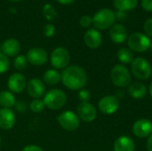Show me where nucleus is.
Instances as JSON below:
<instances>
[{"instance_id":"f257e3e1","label":"nucleus","mask_w":152,"mask_h":151,"mask_svg":"<svg viewBox=\"0 0 152 151\" xmlns=\"http://www.w3.org/2000/svg\"><path fill=\"white\" fill-rule=\"evenodd\" d=\"M61 83L69 90H81L87 83V74L86 70L78 65H70L62 70Z\"/></svg>"},{"instance_id":"f03ea898","label":"nucleus","mask_w":152,"mask_h":151,"mask_svg":"<svg viewBox=\"0 0 152 151\" xmlns=\"http://www.w3.org/2000/svg\"><path fill=\"white\" fill-rule=\"evenodd\" d=\"M43 101L45 108L51 110H58L64 107L67 101L65 93L61 89H51L44 95Z\"/></svg>"},{"instance_id":"7ed1b4c3","label":"nucleus","mask_w":152,"mask_h":151,"mask_svg":"<svg viewBox=\"0 0 152 151\" xmlns=\"http://www.w3.org/2000/svg\"><path fill=\"white\" fill-rule=\"evenodd\" d=\"M116 20L115 12L109 8L99 10L93 17V24L97 29H107L113 26Z\"/></svg>"},{"instance_id":"20e7f679","label":"nucleus","mask_w":152,"mask_h":151,"mask_svg":"<svg viewBox=\"0 0 152 151\" xmlns=\"http://www.w3.org/2000/svg\"><path fill=\"white\" fill-rule=\"evenodd\" d=\"M110 79L116 86L121 88L126 87L131 83V74L126 66L118 64L111 69Z\"/></svg>"},{"instance_id":"39448f33","label":"nucleus","mask_w":152,"mask_h":151,"mask_svg":"<svg viewBox=\"0 0 152 151\" xmlns=\"http://www.w3.org/2000/svg\"><path fill=\"white\" fill-rule=\"evenodd\" d=\"M57 121L61 127L68 132L76 131L80 125L78 116L71 110H66L61 113L57 117Z\"/></svg>"},{"instance_id":"423d86ee","label":"nucleus","mask_w":152,"mask_h":151,"mask_svg":"<svg viewBox=\"0 0 152 151\" xmlns=\"http://www.w3.org/2000/svg\"><path fill=\"white\" fill-rule=\"evenodd\" d=\"M131 69L133 75L140 80H146L151 75L152 69L150 62L143 58H135L132 61Z\"/></svg>"},{"instance_id":"0eeeda50","label":"nucleus","mask_w":152,"mask_h":151,"mask_svg":"<svg viewBox=\"0 0 152 151\" xmlns=\"http://www.w3.org/2000/svg\"><path fill=\"white\" fill-rule=\"evenodd\" d=\"M50 61L53 69H66L70 61V54L69 51L64 47L55 48L50 57Z\"/></svg>"},{"instance_id":"6e6552de","label":"nucleus","mask_w":152,"mask_h":151,"mask_svg":"<svg viewBox=\"0 0 152 151\" xmlns=\"http://www.w3.org/2000/svg\"><path fill=\"white\" fill-rule=\"evenodd\" d=\"M127 43L131 51L136 53H143L150 48L151 42L148 36L142 33L135 32L128 37Z\"/></svg>"},{"instance_id":"1a4fd4ad","label":"nucleus","mask_w":152,"mask_h":151,"mask_svg":"<svg viewBox=\"0 0 152 151\" xmlns=\"http://www.w3.org/2000/svg\"><path fill=\"white\" fill-rule=\"evenodd\" d=\"M98 108L104 115H112L118 109L119 101L114 95H107L99 101Z\"/></svg>"},{"instance_id":"9d476101","label":"nucleus","mask_w":152,"mask_h":151,"mask_svg":"<svg viewBox=\"0 0 152 151\" xmlns=\"http://www.w3.org/2000/svg\"><path fill=\"white\" fill-rule=\"evenodd\" d=\"M77 115L83 122L91 123L96 118L97 110L94 106L89 102H80L77 108Z\"/></svg>"},{"instance_id":"9b49d317","label":"nucleus","mask_w":152,"mask_h":151,"mask_svg":"<svg viewBox=\"0 0 152 151\" xmlns=\"http://www.w3.org/2000/svg\"><path fill=\"white\" fill-rule=\"evenodd\" d=\"M26 57L30 64L38 67L45 64L48 61L47 52L40 47H33L29 49L28 52L27 53Z\"/></svg>"},{"instance_id":"f8f14e48","label":"nucleus","mask_w":152,"mask_h":151,"mask_svg":"<svg viewBox=\"0 0 152 151\" xmlns=\"http://www.w3.org/2000/svg\"><path fill=\"white\" fill-rule=\"evenodd\" d=\"M27 80L21 73L12 74L7 81V86L12 93H20L27 87Z\"/></svg>"},{"instance_id":"ddd939ff","label":"nucleus","mask_w":152,"mask_h":151,"mask_svg":"<svg viewBox=\"0 0 152 151\" xmlns=\"http://www.w3.org/2000/svg\"><path fill=\"white\" fill-rule=\"evenodd\" d=\"M27 91L30 97L33 99H40L45 95V86L43 80L40 78H31L27 83Z\"/></svg>"},{"instance_id":"4468645a","label":"nucleus","mask_w":152,"mask_h":151,"mask_svg":"<svg viewBox=\"0 0 152 151\" xmlns=\"http://www.w3.org/2000/svg\"><path fill=\"white\" fill-rule=\"evenodd\" d=\"M133 132L138 138H146L152 133V123L148 119H139L133 125Z\"/></svg>"},{"instance_id":"2eb2a0df","label":"nucleus","mask_w":152,"mask_h":151,"mask_svg":"<svg viewBox=\"0 0 152 151\" xmlns=\"http://www.w3.org/2000/svg\"><path fill=\"white\" fill-rule=\"evenodd\" d=\"M15 115L11 109H0V128L3 130H10L15 125Z\"/></svg>"},{"instance_id":"dca6fc26","label":"nucleus","mask_w":152,"mask_h":151,"mask_svg":"<svg viewBox=\"0 0 152 151\" xmlns=\"http://www.w3.org/2000/svg\"><path fill=\"white\" fill-rule=\"evenodd\" d=\"M84 41L86 46H88L89 48L96 49L102 44V34L97 29L90 28L86 32L84 36Z\"/></svg>"},{"instance_id":"f3484780","label":"nucleus","mask_w":152,"mask_h":151,"mask_svg":"<svg viewBox=\"0 0 152 151\" xmlns=\"http://www.w3.org/2000/svg\"><path fill=\"white\" fill-rule=\"evenodd\" d=\"M1 50L2 53L7 57H16L20 51V44L17 39L8 38L2 44Z\"/></svg>"},{"instance_id":"a211bd4d","label":"nucleus","mask_w":152,"mask_h":151,"mask_svg":"<svg viewBox=\"0 0 152 151\" xmlns=\"http://www.w3.org/2000/svg\"><path fill=\"white\" fill-rule=\"evenodd\" d=\"M110 37L116 44H122L127 38V30L122 24H115L110 28Z\"/></svg>"},{"instance_id":"6ab92c4d","label":"nucleus","mask_w":152,"mask_h":151,"mask_svg":"<svg viewBox=\"0 0 152 151\" xmlns=\"http://www.w3.org/2000/svg\"><path fill=\"white\" fill-rule=\"evenodd\" d=\"M134 142L128 136H120L114 142V151H134Z\"/></svg>"},{"instance_id":"aec40b11","label":"nucleus","mask_w":152,"mask_h":151,"mask_svg":"<svg viewBox=\"0 0 152 151\" xmlns=\"http://www.w3.org/2000/svg\"><path fill=\"white\" fill-rule=\"evenodd\" d=\"M128 93L134 99H142L147 94V88L142 83H133L128 85Z\"/></svg>"},{"instance_id":"412c9836","label":"nucleus","mask_w":152,"mask_h":151,"mask_svg":"<svg viewBox=\"0 0 152 151\" xmlns=\"http://www.w3.org/2000/svg\"><path fill=\"white\" fill-rule=\"evenodd\" d=\"M61 74L55 69H47L43 76V82L48 85H55L61 82Z\"/></svg>"},{"instance_id":"4be33fe9","label":"nucleus","mask_w":152,"mask_h":151,"mask_svg":"<svg viewBox=\"0 0 152 151\" xmlns=\"http://www.w3.org/2000/svg\"><path fill=\"white\" fill-rule=\"evenodd\" d=\"M16 99L14 94L10 91L0 92V106L4 109H11L15 105Z\"/></svg>"},{"instance_id":"5701e85b","label":"nucleus","mask_w":152,"mask_h":151,"mask_svg":"<svg viewBox=\"0 0 152 151\" xmlns=\"http://www.w3.org/2000/svg\"><path fill=\"white\" fill-rule=\"evenodd\" d=\"M138 4V0H114V6L118 11L127 12L134 9Z\"/></svg>"},{"instance_id":"b1692460","label":"nucleus","mask_w":152,"mask_h":151,"mask_svg":"<svg viewBox=\"0 0 152 151\" xmlns=\"http://www.w3.org/2000/svg\"><path fill=\"white\" fill-rule=\"evenodd\" d=\"M118 59L125 64L132 63L134 61V54L132 51L128 48H121L117 53Z\"/></svg>"},{"instance_id":"393cba45","label":"nucleus","mask_w":152,"mask_h":151,"mask_svg":"<svg viewBox=\"0 0 152 151\" xmlns=\"http://www.w3.org/2000/svg\"><path fill=\"white\" fill-rule=\"evenodd\" d=\"M43 15L47 20H53L57 18L58 13L56 9L50 4H45L42 9Z\"/></svg>"},{"instance_id":"a878e982","label":"nucleus","mask_w":152,"mask_h":151,"mask_svg":"<svg viewBox=\"0 0 152 151\" xmlns=\"http://www.w3.org/2000/svg\"><path fill=\"white\" fill-rule=\"evenodd\" d=\"M45 103L41 99H34L29 104V109L34 113H41L45 109Z\"/></svg>"},{"instance_id":"bb28decb","label":"nucleus","mask_w":152,"mask_h":151,"mask_svg":"<svg viewBox=\"0 0 152 151\" xmlns=\"http://www.w3.org/2000/svg\"><path fill=\"white\" fill-rule=\"evenodd\" d=\"M28 60L26 55H17L13 61V66L16 69L18 70H22L24 69L27 65H28Z\"/></svg>"},{"instance_id":"cd10ccee","label":"nucleus","mask_w":152,"mask_h":151,"mask_svg":"<svg viewBox=\"0 0 152 151\" xmlns=\"http://www.w3.org/2000/svg\"><path fill=\"white\" fill-rule=\"evenodd\" d=\"M10 69V61L7 56L0 53V75L4 74Z\"/></svg>"},{"instance_id":"c85d7f7f","label":"nucleus","mask_w":152,"mask_h":151,"mask_svg":"<svg viewBox=\"0 0 152 151\" xmlns=\"http://www.w3.org/2000/svg\"><path fill=\"white\" fill-rule=\"evenodd\" d=\"M79 23L83 28H89L93 24V18L89 15H83L79 20Z\"/></svg>"},{"instance_id":"c756f323","label":"nucleus","mask_w":152,"mask_h":151,"mask_svg":"<svg viewBox=\"0 0 152 151\" xmlns=\"http://www.w3.org/2000/svg\"><path fill=\"white\" fill-rule=\"evenodd\" d=\"M90 97H91V94L88 90L84 89V88L79 90L78 98L81 101V102H88V101L90 100Z\"/></svg>"},{"instance_id":"7c9ffc66","label":"nucleus","mask_w":152,"mask_h":151,"mask_svg":"<svg viewBox=\"0 0 152 151\" xmlns=\"http://www.w3.org/2000/svg\"><path fill=\"white\" fill-rule=\"evenodd\" d=\"M55 33V27L51 24V23H47L45 27H44V34L46 37H52Z\"/></svg>"},{"instance_id":"2f4dec72","label":"nucleus","mask_w":152,"mask_h":151,"mask_svg":"<svg viewBox=\"0 0 152 151\" xmlns=\"http://www.w3.org/2000/svg\"><path fill=\"white\" fill-rule=\"evenodd\" d=\"M144 30L149 36H152V18L148 19L144 23Z\"/></svg>"},{"instance_id":"473e14b6","label":"nucleus","mask_w":152,"mask_h":151,"mask_svg":"<svg viewBox=\"0 0 152 151\" xmlns=\"http://www.w3.org/2000/svg\"><path fill=\"white\" fill-rule=\"evenodd\" d=\"M141 4L144 10L152 12V0H142Z\"/></svg>"},{"instance_id":"72a5a7b5","label":"nucleus","mask_w":152,"mask_h":151,"mask_svg":"<svg viewBox=\"0 0 152 151\" xmlns=\"http://www.w3.org/2000/svg\"><path fill=\"white\" fill-rule=\"evenodd\" d=\"M21 151H44L42 148L36 145H28Z\"/></svg>"},{"instance_id":"f704fd0d","label":"nucleus","mask_w":152,"mask_h":151,"mask_svg":"<svg viewBox=\"0 0 152 151\" xmlns=\"http://www.w3.org/2000/svg\"><path fill=\"white\" fill-rule=\"evenodd\" d=\"M116 19H118V20H125L126 18L127 17V14L126 12H122V11H118L116 13Z\"/></svg>"},{"instance_id":"c9c22d12","label":"nucleus","mask_w":152,"mask_h":151,"mask_svg":"<svg viewBox=\"0 0 152 151\" xmlns=\"http://www.w3.org/2000/svg\"><path fill=\"white\" fill-rule=\"evenodd\" d=\"M146 147H147V150L152 151V133L148 137L147 143H146Z\"/></svg>"},{"instance_id":"e433bc0d","label":"nucleus","mask_w":152,"mask_h":151,"mask_svg":"<svg viewBox=\"0 0 152 151\" xmlns=\"http://www.w3.org/2000/svg\"><path fill=\"white\" fill-rule=\"evenodd\" d=\"M58 3L61 4H72L75 0H56Z\"/></svg>"},{"instance_id":"4c0bfd02","label":"nucleus","mask_w":152,"mask_h":151,"mask_svg":"<svg viewBox=\"0 0 152 151\" xmlns=\"http://www.w3.org/2000/svg\"><path fill=\"white\" fill-rule=\"evenodd\" d=\"M149 90H150V94H151V98H152V82L151 83V85H150V88H149Z\"/></svg>"},{"instance_id":"58836bf2","label":"nucleus","mask_w":152,"mask_h":151,"mask_svg":"<svg viewBox=\"0 0 152 151\" xmlns=\"http://www.w3.org/2000/svg\"><path fill=\"white\" fill-rule=\"evenodd\" d=\"M8 1H10V2H19L20 0H8Z\"/></svg>"},{"instance_id":"ea45409f","label":"nucleus","mask_w":152,"mask_h":151,"mask_svg":"<svg viewBox=\"0 0 152 151\" xmlns=\"http://www.w3.org/2000/svg\"><path fill=\"white\" fill-rule=\"evenodd\" d=\"M150 49H151V51L152 52V43H151V45H150Z\"/></svg>"},{"instance_id":"a19ab883","label":"nucleus","mask_w":152,"mask_h":151,"mask_svg":"<svg viewBox=\"0 0 152 151\" xmlns=\"http://www.w3.org/2000/svg\"><path fill=\"white\" fill-rule=\"evenodd\" d=\"M0 146H1V138H0Z\"/></svg>"}]
</instances>
